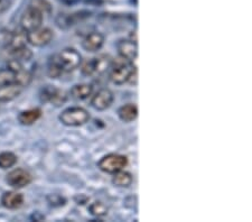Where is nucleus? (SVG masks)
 <instances>
[{"label":"nucleus","instance_id":"nucleus-12","mask_svg":"<svg viewBox=\"0 0 252 222\" xmlns=\"http://www.w3.org/2000/svg\"><path fill=\"white\" fill-rule=\"evenodd\" d=\"M24 203V196L17 191H8L1 196V204L6 209L16 210L22 207Z\"/></svg>","mask_w":252,"mask_h":222},{"label":"nucleus","instance_id":"nucleus-14","mask_svg":"<svg viewBox=\"0 0 252 222\" xmlns=\"http://www.w3.org/2000/svg\"><path fill=\"white\" fill-rule=\"evenodd\" d=\"M42 116V110L39 108H32L28 110H24L18 115V121L24 126H31L36 123Z\"/></svg>","mask_w":252,"mask_h":222},{"label":"nucleus","instance_id":"nucleus-23","mask_svg":"<svg viewBox=\"0 0 252 222\" xmlns=\"http://www.w3.org/2000/svg\"><path fill=\"white\" fill-rule=\"evenodd\" d=\"M32 7L36 8V9L39 10L43 15L44 14H51L52 11V6L51 3L47 1V0H32L31 5Z\"/></svg>","mask_w":252,"mask_h":222},{"label":"nucleus","instance_id":"nucleus-1","mask_svg":"<svg viewBox=\"0 0 252 222\" xmlns=\"http://www.w3.org/2000/svg\"><path fill=\"white\" fill-rule=\"evenodd\" d=\"M110 68V80L115 84H124L128 82L131 75L136 72V67L133 66V64L121 56L112 60Z\"/></svg>","mask_w":252,"mask_h":222},{"label":"nucleus","instance_id":"nucleus-21","mask_svg":"<svg viewBox=\"0 0 252 222\" xmlns=\"http://www.w3.org/2000/svg\"><path fill=\"white\" fill-rule=\"evenodd\" d=\"M31 81H32V74L28 71L24 70V68H22V70L15 73V83H17L18 86H20L22 88L27 87L28 84L31 83Z\"/></svg>","mask_w":252,"mask_h":222},{"label":"nucleus","instance_id":"nucleus-11","mask_svg":"<svg viewBox=\"0 0 252 222\" xmlns=\"http://www.w3.org/2000/svg\"><path fill=\"white\" fill-rule=\"evenodd\" d=\"M103 35L101 33H97V32H92V33L88 34L84 37L82 42V47L88 52H96L103 46Z\"/></svg>","mask_w":252,"mask_h":222},{"label":"nucleus","instance_id":"nucleus-10","mask_svg":"<svg viewBox=\"0 0 252 222\" xmlns=\"http://www.w3.org/2000/svg\"><path fill=\"white\" fill-rule=\"evenodd\" d=\"M119 55L125 60L132 62L138 55V46L136 40L131 39H121L117 44Z\"/></svg>","mask_w":252,"mask_h":222},{"label":"nucleus","instance_id":"nucleus-9","mask_svg":"<svg viewBox=\"0 0 252 222\" xmlns=\"http://www.w3.org/2000/svg\"><path fill=\"white\" fill-rule=\"evenodd\" d=\"M113 102V94L109 89H101L93 95L91 100L92 107L96 110L103 111L111 106Z\"/></svg>","mask_w":252,"mask_h":222},{"label":"nucleus","instance_id":"nucleus-22","mask_svg":"<svg viewBox=\"0 0 252 222\" xmlns=\"http://www.w3.org/2000/svg\"><path fill=\"white\" fill-rule=\"evenodd\" d=\"M89 210H90L91 215L94 217H103L108 213L107 205L102 202H94L89 207Z\"/></svg>","mask_w":252,"mask_h":222},{"label":"nucleus","instance_id":"nucleus-25","mask_svg":"<svg viewBox=\"0 0 252 222\" xmlns=\"http://www.w3.org/2000/svg\"><path fill=\"white\" fill-rule=\"evenodd\" d=\"M7 83H15V73L8 68L0 71V86Z\"/></svg>","mask_w":252,"mask_h":222},{"label":"nucleus","instance_id":"nucleus-6","mask_svg":"<svg viewBox=\"0 0 252 222\" xmlns=\"http://www.w3.org/2000/svg\"><path fill=\"white\" fill-rule=\"evenodd\" d=\"M32 181V174L24 168H16L7 174L6 182L15 189H22L30 185Z\"/></svg>","mask_w":252,"mask_h":222},{"label":"nucleus","instance_id":"nucleus-13","mask_svg":"<svg viewBox=\"0 0 252 222\" xmlns=\"http://www.w3.org/2000/svg\"><path fill=\"white\" fill-rule=\"evenodd\" d=\"M22 91L23 88L17 83H7L0 86V101L7 102V101L14 100L22 94Z\"/></svg>","mask_w":252,"mask_h":222},{"label":"nucleus","instance_id":"nucleus-15","mask_svg":"<svg viewBox=\"0 0 252 222\" xmlns=\"http://www.w3.org/2000/svg\"><path fill=\"white\" fill-rule=\"evenodd\" d=\"M118 115H119V118L125 121V123H131V121L136 120L138 117V108L133 103L125 104V106L118 110Z\"/></svg>","mask_w":252,"mask_h":222},{"label":"nucleus","instance_id":"nucleus-3","mask_svg":"<svg viewBox=\"0 0 252 222\" xmlns=\"http://www.w3.org/2000/svg\"><path fill=\"white\" fill-rule=\"evenodd\" d=\"M128 165V159L124 155L109 154L102 157L97 163V167L108 174H116L117 172L123 171Z\"/></svg>","mask_w":252,"mask_h":222},{"label":"nucleus","instance_id":"nucleus-24","mask_svg":"<svg viewBox=\"0 0 252 222\" xmlns=\"http://www.w3.org/2000/svg\"><path fill=\"white\" fill-rule=\"evenodd\" d=\"M10 54L13 55L14 59L18 60V61H28L32 58V52H31V50H28L26 46L18 48V50L11 51Z\"/></svg>","mask_w":252,"mask_h":222},{"label":"nucleus","instance_id":"nucleus-8","mask_svg":"<svg viewBox=\"0 0 252 222\" xmlns=\"http://www.w3.org/2000/svg\"><path fill=\"white\" fill-rule=\"evenodd\" d=\"M66 99L67 95L63 90H60V89L52 86H47L44 88L42 90V94H40V100L43 102H50L56 107L63 104L66 101Z\"/></svg>","mask_w":252,"mask_h":222},{"label":"nucleus","instance_id":"nucleus-20","mask_svg":"<svg viewBox=\"0 0 252 222\" xmlns=\"http://www.w3.org/2000/svg\"><path fill=\"white\" fill-rule=\"evenodd\" d=\"M63 68L61 66V64L58 60V56H53L48 64V75L53 79H58L59 76L63 73Z\"/></svg>","mask_w":252,"mask_h":222},{"label":"nucleus","instance_id":"nucleus-5","mask_svg":"<svg viewBox=\"0 0 252 222\" xmlns=\"http://www.w3.org/2000/svg\"><path fill=\"white\" fill-rule=\"evenodd\" d=\"M58 56V60L64 72H71L80 66L82 63V58L74 48H65Z\"/></svg>","mask_w":252,"mask_h":222},{"label":"nucleus","instance_id":"nucleus-26","mask_svg":"<svg viewBox=\"0 0 252 222\" xmlns=\"http://www.w3.org/2000/svg\"><path fill=\"white\" fill-rule=\"evenodd\" d=\"M13 32L8 30H1L0 31V46L1 47H8L13 38Z\"/></svg>","mask_w":252,"mask_h":222},{"label":"nucleus","instance_id":"nucleus-28","mask_svg":"<svg viewBox=\"0 0 252 222\" xmlns=\"http://www.w3.org/2000/svg\"><path fill=\"white\" fill-rule=\"evenodd\" d=\"M2 1V0H0V2H1Z\"/></svg>","mask_w":252,"mask_h":222},{"label":"nucleus","instance_id":"nucleus-18","mask_svg":"<svg viewBox=\"0 0 252 222\" xmlns=\"http://www.w3.org/2000/svg\"><path fill=\"white\" fill-rule=\"evenodd\" d=\"M27 43V35L26 32H24L22 30V32H16V33L13 34V38H11V42L9 44V46L7 48H9L10 52L18 50V48L25 47Z\"/></svg>","mask_w":252,"mask_h":222},{"label":"nucleus","instance_id":"nucleus-2","mask_svg":"<svg viewBox=\"0 0 252 222\" xmlns=\"http://www.w3.org/2000/svg\"><path fill=\"white\" fill-rule=\"evenodd\" d=\"M60 120L65 126L79 127L90 120V114L82 107H71L60 115Z\"/></svg>","mask_w":252,"mask_h":222},{"label":"nucleus","instance_id":"nucleus-17","mask_svg":"<svg viewBox=\"0 0 252 222\" xmlns=\"http://www.w3.org/2000/svg\"><path fill=\"white\" fill-rule=\"evenodd\" d=\"M112 182L116 187L119 188H128L129 185H131L132 183V175L130 174L129 172H125L124 169L123 171L117 172L116 174H113Z\"/></svg>","mask_w":252,"mask_h":222},{"label":"nucleus","instance_id":"nucleus-7","mask_svg":"<svg viewBox=\"0 0 252 222\" xmlns=\"http://www.w3.org/2000/svg\"><path fill=\"white\" fill-rule=\"evenodd\" d=\"M27 42L34 46H45L54 38V34L50 28H38L30 33H26Z\"/></svg>","mask_w":252,"mask_h":222},{"label":"nucleus","instance_id":"nucleus-27","mask_svg":"<svg viewBox=\"0 0 252 222\" xmlns=\"http://www.w3.org/2000/svg\"><path fill=\"white\" fill-rule=\"evenodd\" d=\"M82 73L84 75H94L95 74V64L94 59H90L83 64Z\"/></svg>","mask_w":252,"mask_h":222},{"label":"nucleus","instance_id":"nucleus-4","mask_svg":"<svg viewBox=\"0 0 252 222\" xmlns=\"http://www.w3.org/2000/svg\"><path fill=\"white\" fill-rule=\"evenodd\" d=\"M43 24V14L36 8L30 6L24 11L20 18V26L26 33H30L35 30H38Z\"/></svg>","mask_w":252,"mask_h":222},{"label":"nucleus","instance_id":"nucleus-16","mask_svg":"<svg viewBox=\"0 0 252 222\" xmlns=\"http://www.w3.org/2000/svg\"><path fill=\"white\" fill-rule=\"evenodd\" d=\"M93 87L91 84H76L70 91V95L75 100H85L92 95Z\"/></svg>","mask_w":252,"mask_h":222},{"label":"nucleus","instance_id":"nucleus-19","mask_svg":"<svg viewBox=\"0 0 252 222\" xmlns=\"http://www.w3.org/2000/svg\"><path fill=\"white\" fill-rule=\"evenodd\" d=\"M17 163V156L11 152L0 153V168L8 169Z\"/></svg>","mask_w":252,"mask_h":222}]
</instances>
